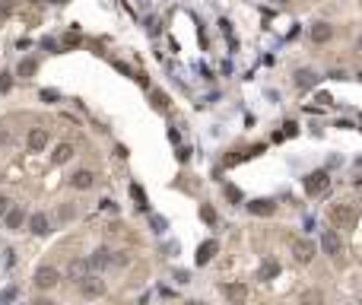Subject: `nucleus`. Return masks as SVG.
Wrapping results in <instances>:
<instances>
[{
  "label": "nucleus",
  "instance_id": "obj_1",
  "mask_svg": "<svg viewBox=\"0 0 362 305\" xmlns=\"http://www.w3.org/2000/svg\"><path fill=\"white\" fill-rule=\"evenodd\" d=\"M356 222V210L349 204H334L331 207V226L334 229H353Z\"/></svg>",
  "mask_w": 362,
  "mask_h": 305
},
{
  "label": "nucleus",
  "instance_id": "obj_2",
  "mask_svg": "<svg viewBox=\"0 0 362 305\" xmlns=\"http://www.w3.org/2000/svg\"><path fill=\"white\" fill-rule=\"evenodd\" d=\"M328 184H331L328 169H318V172H308V175H305V194H308V197L324 194V191H328Z\"/></svg>",
  "mask_w": 362,
  "mask_h": 305
},
{
  "label": "nucleus",
  "instance_id": "obj_3",
  "mask_svg": "<svg viewBox=\"0 0 362 305\" xmlns=\"http://www.w3.org/2000/svg\"><path fill=\"white\" fill-rule=\"evenodd\" d=\"M321 248H324L328 257H340L343 254V242H340V236H337V229H324L321 232Z\"/></svg>",
  "mask_w": 362,
  "mask_h": 305
},
{
  "label": "nucleus",
  "instance_id": "obj_4",
  "mask_svg": "<svg viewBox=\"0 0 362 305\" xmlns=\"http://www.w3.org/2000/svg\"><path fill=\"white\" fill-rule=\"evenodd\" d=\"M289 248H293V257L299 264H308L311 257H315V242H311V239H293Z\"/></svg>",
  "mask_w": 362,
  "mask_h": 305
},
{
  "label": "nucleus",
  "instance_id": "obj_5",
  "mask_svg": "<svg viewBox=\"0 0 362 305\" xmlns=\"http://www.w3.org/2000/svg\"><path fill=\"white\" fill-rule=\"evenodd\" d=\"M248 213L251 216H273L276 213V201L273 197H255V201H248Z\"/></svg>",
  "mask_w": 362,
  "mask_h": 305
},
{
  "label": "nucleus",
  "instance_id": "obj_6",
  "mask_svg": "<svg viewBox=\"0 0 362 305\" xmlns=\"http://www.w3.org/2000/svg\"><path fill=\"white\" fill-rule=\"evenodd\" d=\"M80 292H83V296H86V299H99L102 296V292H105V283H102V280L99 277H83L80 280Z\"/></svg>",
  "mask_w": 362,
  "mask_h": 305
},
{
  "label": "nucleus",
  "instance_id": "obj_7",
  "mask_svg": "<svg viewBox=\"0 0 362 305\" xmlns=\"http://www.w3.org/2000/svg\"><path fill=\"white\" fill-rule=\"evenodd\" d=\"M57 280H60V274L54 267H39V271H35V286L39 289H54Z\"/></svg>",
  "mask_w": 362,
  "mask_h": 305
},
{
  "label": "nucleus",
  "instance_id": "obj_8",
  "mask_svg": "<svg viewBox=\"0 0 362 305\" xmlns=\"http://www.w3.org/2000/svg\"><path fill=\"white\" fill-rule=\"evenodd\" d=\"M89 271H92L89 257H77V261H70V267H67V277L74 280V283H80L83 277H89Z\"/></svg>",
  "mask_w": 362,
  "mask_h": 305
},
{
  "label": "nucleus",
  "instance_id": "obj_9",
  "mask_svg": "<svg viewBox=\"0 0 362 305\" xmlns=\"http://www.w3.org/2000/svg\"><path fill=\"white\" fill-rule=\"evenodd\" d=\"M318 73H315V70H308V67H302V70H296V89H302V92H308L311 86H315L318 83Z\"/></svg>",
  "mask_w": 362,
  "mask_h": 305
},
{
  "label": "nucleus",
  "instance_id": "obj_10",
  "mask_svg": "<svg viewBox=\"0 0 362 305\" xmlns=\"http://www.w3.org/2000/svg\"><path fill=\"white\" fill-rule=\"evenodd\" d=\"M334 39V26L331 22H315V26H311V42L315 45H328Z\"/></svg>",
  "mask_w": 362,
  "mask_h": 305
},
{
  "label": "nucleus",
  "instance_id": "obj_11",
  "mask_svg": "<svg viewBox=\"0 0 362 305\" xmlns=\"http://www.w3.org/2000/svg\"><path fill=\"white\" fill-rule=\"evenodd\" d=\"M70 184H74L77 191H89V187L95 184V175H92L89 169H80V172H74V178H70Z\"/></svg>",
  "mask_w": 362,
  "mask_h": 305
},
{
  "label": "nucleus",
  "instance_id": "obj_12",
  "mask_svg": "<svg viewBox=\"0 0 362 305\" xmlns=\"http://www.w3.org/2000/svg\"><path fill=\"white\" fill-rule=\"evenodd\" d=\"M216 251H220V245H216L213 239H207V242H203L200 248H197V264H200V267H203V264H210L213 257H216Z\"/></svg>",
  "mask_w": 362,
  "mask_h": 305
},
{
  "label": "nucleus",
  "instance_id": "obj_13",
  "mask_svg": "<svg viewBox=\"0 0 362 305\" xmlns=\"http://www.w3.org/2000/svg\"><path fill=\"white\" fill-rule=\"evenodd\" d=\"M48 146V131H42V127H32L29 131V149L32 152H42Z\"/></svg>",
  "mask_w": 362,
  "mask_h": 305
},
{
  "label": "nucleus",
  "instance_id": "obj_14",
  "mask_svg": "<svg viewBox=\"0 0 362 305\" xmlns=\"http://www.w3.org/2000/svg\"><path fill=\"white\" fill-rule=\"evenodd\" d=\"M29 229L35 232V236H48V232H51V222H48L45 213H32L29 216Z\"/></svg>",
  "mask_w": 362,
  "mask_h": 305
},
{
  "label": "nucleus",
  "instance_id": "obj_15",
  "mask_svg": "<svg viewBox=\"0 0 362 305\" xmlns=\"http://www.w3.org/2000/svg\"><path fill=\"white\" fill-rule=\"evenodd\" d=\"M115 257H112V251L108 248H99V251H92V257H89V264H92V271H105L108 264H112Z\"/></svg>",
  "mask_w": 362,
  "mask_h": 305
},
{
  "label": "nucleus",
  "instance_id": "obj_16",
  "mask_svg": "<svg viewBox=\"0 0 362 305\" xmlns=\"http://www.w3.org/2000/svg\"><path fill=\"white\" fill-rule=\"evenodd\" d=\"M70 159H74V146H70V143H57L54 152H51V162H54V166H64V162H70Z\"/></svg>",
  "mask_w": 362,
  "mask_h": 305
},
{
  "label": "nucleus",
  "instance_id": "obj_17",
  "mask_svg": "<svg viewBox=\"0 0 362 305\" xmlns=\"http://www.w3.org/2000/svg\"><path fill=\"white\" fill-rule=\"evenodd\" d=\"M223 296L229 299V302H241L248 296V289L241 286V283H223Z\"/></svg>",
  "mask_w": 362,
  "mask_h": 305
},
{
  "label": "nucleus",
  "instance_id": "obj_18",
  "mask_svg": "<svg viewBox=\"0 0 362 305\" xmlns=\"http://www.w3.org/2000/svg\"><path fill=\"white\" fill-rule=\"evenodd\" d=\"M22 219H26V210H22V207H10L7 210V229L10 232H16L22 226Z\"/></svg>",
  "mask_w": 362,
  "mask_h": 305
},
{
  "label": "nucleus",
  "instance_id": "obj_19",
  "mask_svg": "<svg viewBox=\"0 0 362 305\" xmlns=\"http://www.w3.org/2000/svg\"><path fill=\"white\" fill-rule=\"evenodd\" d=\"M273 277H280V264H276L273 257H267V261L261 264V280H273Z\"/></svg>",
  "mask_w": 362,
  "mask_h": 305
},
{
  "label": "nucleus",
  "instance_id": "obj_20",
  "mask_svg": "<svg viewBox=\"0 0 362 305\" xmlns=\"http://www.w3.org/2000/svg\"><path fill=\"white\" fill-rule=\"evenodd\" d=\"M150 102H153L156 111H168V96H165L162 89H153V92H150Z\"/></svg>",
  "mask_w": 362,
  "mask_h": 305
},
{
  "label": "nucleus",
  "instance_id": "obj_21",
  "mask_svg": "<svg viewBox=\"0 0 362 305\" xmlns=\"http://www.w3.org/2000/svg\"><path fill=\"white\" fill-rule=\"evenodd\" d=\"M35 70H39V61H35V57H22L19 67H16V73H19V77H32Z\"/></svg>",
  "mask_w": 362,
  "mask_h": 305
},
{
  "label": "nucleus",
  "instance_id": "obj_22",
  "mask_svg": "<svg viewBox=\"0 0 362 305\" xmlns=\"http://www.w3.org/2000/svg\"><path fill=\"white\" fill-rule=\"evenodd\" d=\"M223 194H226V201L232 204V207H238L241 201H245V194H241V187H235V184H226V191H223Z\"/></svg>",
  "mask_w": 362,
  "mask_h": 305
},
{
  "label": "nucleus",
  "instance_id": "obj_23",
  "mask_svg": "<svg viewBox=\"0 0 362 305\" xmlns=\"http://www.w3.org/2000/svg\"><path fill=\"white\" fill-rule=\"evenodd\" d=\"M200 219L207 222V226H216V222H220V216H216V210L210 204H200Z\"/></svg>",
  "mask_w": 362,
  "mask_h": 305
},
{
  "label": "nucleus",
  "instance_id": "obj_24",
  "mask_svg": "<svg viewBox=\"0 0 362 305\" xmlns=\"http://www.w3.org/2000/svg\"><path fill=\"white\" fill-rule=\"evenodd\" d=\"M130 194H134V201H137L140 210H147V207H150V204H147V194H143V187H140V184H130Z\"/></svg>",
  "mask_w": 362,
  "mask_h": 305
},
{
  "label": "nucleus",
  "instance_id": "obj_25",
  "mask_svg": "<svg viewBox=\"0 0 362 305\" xmlns=\"http://www.w3.org/2000/svg\"><path fill=\"white\" fill-rule=\"evenodd\" d=\"M150 226H153V232H159V236H162V232L168 229V219L165 216H150Z\"/></svg>",
  "mask_w": 362,
  "mask_h": 305
},
{
  "label": "nucleus",
  "instance_id": "obj_26",
  "mask_svg": "<svg viewBox=\"0 0 362 305\" xmlns=\"http://www.w3.org/2000/svg\"><path fill=\"white\" fill-rule=\"evenodd\" d=\"M16 296H19V292H16V286H7L4 292H0V302H13Z\"/></svg>",
  "mask_w": 362,
  "mask_h": 305
},
{
  "label": "nucleus",
  "instance_id": "obj_27",
  "mask_svg": "<svg viewBox=\"0 0 362 305\" xmlns=\"http://www.w3.org/2000/svg\"><path fill=\"white\" fill-rule=\"evenodd\" d=\"M57 99H60L57 89H42V102H57Z\"/></svg>",
  "mask_w": 362,
  "mask_h": 305
},
{
  "label": "nucleus",
  "instance_id": "obj_28",
  "mask_svg": "<svg viewBox=\"0 0 362 305\" xmlns=\"http://www.w3.org/2000/svg\"><path fill=\"white\" fill-rule=\"evenodd\" d=\"M286 134L296 137V134H299V124H296V121H286V124H283V137H286Z\"/></svg>",
  "mask_w": 362,
  "mask_h": 305
},
{
  "label": "nucleus",
  "instance_id": "obj_29",
  "mask_svg": "<svg viewBox=\"0 0 362 305\" xmlns=\"http://www.w3.org/2000/svg\"><path fill=\"white\" fill-rule=\"evenodd\" d=\"M10 207H13V201H10V197H4V194H0V216H7V210Z\"/></svg>",
  "mask_w": 362,
  "mask_h": 305
},
{
  "label": "nucleus",
  "instance_id": "obj_30",
  "mask_svg": "<svg viewBox=\"0 0 362 305\" xmlns=\"http://www.w3.org/2000/svg\"><path fill=\"white\" fill-rule=\"evenodd\" d=\"M64 45H67V48H77V45H80V35H74V32H70L67 39H64Z\"/></svg>",
  "mask_w": 362,
  "mask_h": 305
},
{
  "label": "nucleus",
  "instance_id": "obj_31",
  "mask_svg": "<svg viewBox=\"0 0 362 305\" xmlns=\"http://www.w3.org/2000/svg\"><path fill=\"white\" fill-rule=\"evenodd\" d=\"M191 159V149L188 146H178V162H188Z\"/></svg>",
  "mask_w": 362,
  "mask_h": 305
},
{
  "label": "nucleus",
  "instance_id": "obj_32",
  "mask_svg": "<svg viewBox=\"0 0 362 305\" xmlns=\"http://www.w3.org/2000/svg\"><path fill=\"white\" fill-rule=\"evenodd\" d=\"M10 86H13V80H10V73H4V80H0V92H7Z\"/></svg>",
  "mask_w": 362,
  "mask_h": 305
},
{
  "label": "nucleus",
  "instance_id": "obj_33",
  "mask_svg": "<svg viewBox=\"0 0 362 305\" xmlns=\"http://www.w3.org/2000/svg\"><path fill=\"white\" fill-rule=\"evenodd\" d=\"M42 48H45V51H57V42H54V39H45Z\"/></svg>",
  "mask_w": 362,
  "mask_h": 305
},
{
  "label": "nucleus",
  "instance_id": "obj_34",
  "mask_svg": "<svg viewBox=\"0 0 362 305\" xmlns=\"http://www.w3.org/2000/svg\"><path fill=\"white\" fill-rule=\"evenodd\" d=\"M175 280H178V283H188V280H191V274H185V271H175Z\"/></svg>",
  "mask_w": 362,
  "mask_h": 305
},
{
  "label": "nucleus",
  "instance_id": "obj_35",
  "mask_svg": "<svg viewBox=\"0 0 362 305\" xmlns=\"http://www.w3.org/2000/svg\"><path fill=\"white\" fill-rule=\"evenodd\" d=\"M334 127H340V131H349V127H353V121H346V118H340V121H337Z\"/></svg>",
  "mask_w": 362,
  "mask_h": 305
},
{
  "label": "nucleus",
  "instance_id": "obj_36",
  "mask_svg": "<svg viewBox=\"0 0 362 305\" xmlns=\"http://www.w3.org/2000/svg\"><path fill=\"white\" fill-rule=\"evenodd\" d=\"M318 102H321V105H331V102H334V99H331V96H328V92H318Z\"/></svg>",
  "mask_w": 362,
  "mask_h": 305
},
{
  "label": "nucleus",
  "instance_id": "obj_37",
  "mask_svg": "<svg viewBox=\"0 0 362 305\" xmlns=\"http://www.w3.org/2000/svg\"><path fill=\"white\" fill-rule=\"evenodd\" d=\"M276 4H289V0H276Z\"/></svg>",
  "mask_w": 362,
  "mask_h": 305
},
{
  "label": "nucleus",
  "instance_id": "obj_38",
  "mask_svg": "<svg viewBox=\"0 0 362 305\" xmlns=\"http://www.w3.org/2000/svg\"><path fill=\"white\" fill-rule=\"evenodd\" d=\"M356 166H359V169H362V159H359V162H356Z\"/></svg>",
  "mask_w": 362,
  "mask_h": 305
},
{
  "label": "nucleus",
  "instance_id": "obj_39",
  "mask_svg": "<svg viewBox=\"0 0 362 305\" xmlns=\"http://www.w3.org/2000/svg\"><path fill=\"white\" fill-rule=\"evenodd\" d=\"M359 48H362V35H359Z\"/></svg>",
  "mask_w": 362,
  "mask_h": 305
},
{
  "label": "nucleus",
  "instance_id": "obj_40",
  "mask_svg": "<svg viewBox=\"0 0 362 305\" xmlns=\"http://www.w3.org/2000/svg\"><path fill=\"white\" fill-rule=\"evenodd\" d=\"M0 181H4V178H0Z\"/></svg>",
  "mask_w": 362,
  "mask_h": 305
}]
</instances>
